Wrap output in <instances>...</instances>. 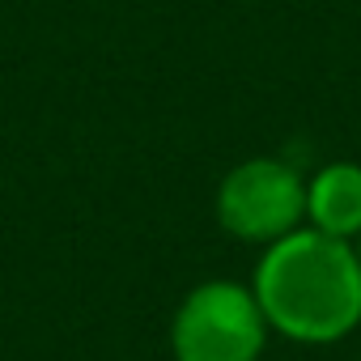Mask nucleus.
Returning <instances> with one entry per match:
<instances>
[{
    "label": "nucleus",
    "mask_w": 361,
    "mask_h": 361,
    "mask_svg": "<svg viewBox=\"0 0 361 361\" xmlns=\"http://www.w3.org/2000/svg\"><path fill=\"white\" fill-rule=\"evenodd\" d=\"M251 293L285 340L336 344L361 323L357 247L302 226L264 247Z\"/></svg>",
    "instance_id": "f257e3e1"
},
{
    "label": "nucleus",
    "mask_w": 361,
    "mask_h": 361,
    "mask_svg": "<svg viewBox=\"0 0 361 361\" xmlns=\"http://www.w3.org/2000/svg\"><path fill=\"white\" fill-rule=\"evenodd\" d=\"M268 319L238 281H204L174 310L170 348L174 361H259L268 344Z\"/></svg>",
    "instance_id": "f03ea898"
},
{
    "label": "nucleus",
    "mask_w": 361,
    "mask_h": 361,
    "mask_svg": "<svg viewBox=\"0 0 361 361\" xmlns=\"http://www.w3.org/2000/svg\"><path fill=\"white\" fill-rule=\"evenodd\" d=\"M217 221L243 243H276L306 226V178L281 157L238 161L217 188Z\"/></svg>",
    "instance_id": "7ed1b4c3"
},
{
    "label": "nucleus",
    "mask_w": 361,
    "mask_h": 361,
    "mask_svg": "<svg viewBox=\"0 0 361 361\" xmlns=\"http://www.w3.org/2000/svg\"><path fill=\"white\" fill-rule=\"evenodd\" d=\"M306 226L353 243L361 234V166L331 161L306 178Z\"/></svg>",
    "instance_id": "20e7f679"
},
{
    "label": "nucleus",
    "mask_w": 361,
    "mask_h": 361,
    "mask_svg": "<svg viewBox=\"0 0 361 361\" xmlns=\"http://www.w3.org/2000/svg\"><path fill=\"white\" fill-rule=\"evenodd\" d=\"M353 247H357V264H361V234H357V238H353Z\"/></svg>",
    "instance_id": "39448f33"
}]
</instances>
